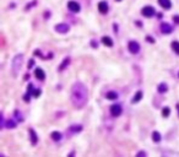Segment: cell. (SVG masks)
Instances as JSON below:
<instances>
[{
  "label": "cell",
  "instance_id": "cell-7",
  "mask_svg": "<svg viewBox=\"0 0 179 157\" xmlns=\"http://www.w3.org/2000/svg\"><path fill=\"white\" fill-rule=\"evenodd\" d=\"M161 31H162L163 35H170L172 31H173V27H172L169 23H167V22H163L161 25Z\"/></svg>",
  "mask_w": 179,
  "mask_h": 157
},
{
  "label": "cell",
  "instance_id": "cell-11",
  "mask_svg": "<svg viewBox=\"0 0 179 157\" xmlns=\"http://www.w3.org/2000/svg\"><path fill=\"white\" fill-rule=\"evenodd\" d=\"M98 11L102 13H106L108 11V4L106 1H101L98 3Z\"/></svg>",
  "mask_w": 179,
  "mask_h": 157
},
{
  "label": "cell",
  "instance_id": "cell-31",
  "mask_svg": "<svg viewBox=\"0 0 179 157\" xmlns=\"http://www.w3.org/2000/svg\"><path fill=\"white\" fill-rule=\"evenodd\" d=\"M136 156H146V152H143V151H139L136 153Z\"/></svg>",
  "mask_w": 179,
  "mask_h": 157
},
{
  "label": "cell",
  "instance_id": "cell-10",
  "mask_svg": "<svg viewBox=\"0 0 179 157\" xmlns=\"http://www.w3.org/2000/svg\"><path fill=\"white\" fill-rule=\"evenodd\" d=\"M30 139H31V144L32 145H37L38 142V135L36 134V131L33 129H30Z\"/></svg>",
  "mask_w": 179,
  "mask_h": 157
},
{
  "label": "cell",
  "instance_id": "cell-26",
  "mask_svg": "<svg viewBox=\"0 0 179 157\" xmlns=\"http://www.w3.org/2000/svg\"><path fill=\"white\" fill-rule=\"evenodd\" d=\"M0 121H1V128H5V119H4L3 113H1V115H0Z\"/></svg>",
  "mask_w": 179,
  "mask_h": 157
},
{
  "label": "cell",
  "instance_id": "cell-8",
  "mask_svg": "<svg viewBox=\"0 0 179 157\" xmlns=\"http://www.w3.org/2000/svg\"><path fill=\"white\" fill-rule=\"evenodd\" d=\"M67 8L72 12H80V10H81L79 3H76V1H69L67 3Z\"/></svg>",
  "mask_w": 179,
  "mask_h": 157
},
{
  "label": "cell",
  "instance_id": "cell-34",
  "mask_svg": "<svg viewBox=\"0 0 179 157\" xmlns=\"http://www.w3.org/2000/svg\"><path fill=\"white\" fill-rule=\"evenodd\" d=\"M178 76H179V72H178Z\"/></svg>",
  "mask_w": 179,
  "mask_h": 157
},
{
  "label": "cell",
  "instance_id": "cell-1",
  "mask_svg": "<svg viewBox=\"0 0 179 157\" xmlns=\"http://www.w3.org/2000/svg\"><path fill=\"white\" fill-rule=\"evenodd\" d=\"M70 99L71 103L75 108H84L87 103L88 99V90L84 82L81 81H76L71 86V92H70Z\"/></svg>",
  "mask_w": 179,
  "mask_h": 157
},
{
  "label": "cell",
  "instance_id": "cell-30",
  "mask_svg": "<svg viewBox=\"0 0 179 157\" xmlns=\"http://www.w3.org/2000/svg\"><path fill=\"white\" fill-rule=\"evenodd\" d=\"M146 40H148L150 43H153V42H155L153 38H152V37H150V36H148V37H146Z\"/></svg>",
  "mask_w": 179,
  "mask_h": 157
},
{
  "label": "cell",
  "instance_id": "cell-9",
  "mask_svg": "<svg viewBox=\"0 0 179 157\" xmlns=\"http://www.w3.org/2000/svg\"><path fill=\"white\" fill-rule=\"evenodd\" d=\"M34 76H36L38 80H44L45 79V72L43 69H40V67H37L36 70H34Z\"/></svg>",
  "mask_w": 179,
  "mask_h": 157
},
{
  "label": "cell",
  "instance_id": "cell-14",
  "mask_svg": "<svg viewBox=\"0 0 179 157\" xmlns=\"http://www.w3.org/2000/svg\"><path fill=\"white\" fill-rule=\"evenodd\" d=\"M69 64H70V57H66V58L63 60V63L59 65V71H63Z\"/></svg>",
  "mask_w": 179,
  "mask_h": 157
},
{
  "label": "cell",
  "instance_id": "cell-6",
  "mask_svg": "<svg viewBox=\"0 0 179 157\" xmlns=\"http://www.w3.org/2000/svg\"><path fill=\"white\" fill-rule=\"evenodd\" d=\"M121 112H123V109H121V106H119V104H113L111 107V114L115 118L119 117V115L121 114Z\"/></svg>",
  "mask_w": 179,
  "mask_h": 157
},
{
  "label": "cell",
  "instance_id": "cell-20",
  "mask_svg": "<svg viewBox=\"0 0 179 157\" xmlns=\"http://www.w3.org/2000/svg\"><path fill=\"white\" fill-rule=\"evenodd\" d=\"M69 130H70L71 133H79L82 130V125H71L70 128H69Z\"/></svg>",
  "mask_w": 179,
  "mask_h": 157
},
{
  "label": "cell",
  "instance_id": "cell-25",
  "mask_svg": "<svg viewBox=\"0 0 179 157\" xmlns=\"http://www.w3.org/2000/svg\"><path fill=\"white\" fill-rule=\"evenodd\" d=\"M15 117L17 118V120L18 121H22L23 119H22V115H21V113H18V111H15Z\"/></svg>",
  "mask_w": 179,
  "mask_h": 157
},
{
  "label": "cell",
  "instance_id": "cell-12",
  "mask_svg": "<svg viewBox=\"0 0 179 157\" xmlns=\"http://www.w3.org/2000/svg\"><path fill=\"white\" fill-rule=\"evenodd\" d=\"M158 4H160L163 9H170L172 8L170 0H158Z\"/></svg>",
  "mask_w": 179,
  "mask_h": 157
},
{
  "label": "cell",
  "instance_id": "cell-4",
  "mask_svg": "<svg viewBox=\"0 0 179 157\" xmlns=\"http://www.w3.org/2000/svg\"><path fill=\"white\" fill-rule=\"evenodd\" d=\"M141 13L145 17H152V16H155L156 10H155V8H152V6H145V8H142Z\"/></svg>",
  "mask_w": 179,
  "mask_h": 157
},
{
  "label": "cell",
  "instance_id": "cell-27",
  "mask_svg": "<svg viewBox=\"0 0 179 157\" xmlns=\"http://www.w3.org/2000/svg\"><path fill=\"white\" fill-rule=\"evenodd\" d=\"M36 1H37V0H33V3H32V4H28V5H27V6H26V10H28V9L32 8L33 5H36Z\"/></svg>",
  "mask_w": 179,
  "mask_h": 157
},
{
  "label": "cell",
  "instance_id": "cell-3",
  "mask_svg": "<svg viewBox=\"0 0 179 157\" xmlns=\"http://www.w3.org/2000/svg\"><path fill=\"white\" fill-rule=\"evenodd\" d=\"M55 31L58 33H61V35H64V33H67L69 31H70V26H69L67 23H58L55 25Z\"/></svg>",
  "mask_w": 179,
  "mask_h": 157
},
{
  "label": "cell",
  "instance_id": "cell-5",
  "mask_svg": "<svg viewBox=\"0 0 179 157\" xmlns=\"http://www.w3.org/2000/svg\"><path fill=\"white\" fill-rule=\"evenodd\" d=\"M128 48H129V50L131 54H137L140 52V44L137 42H135V40H130L129 44H128Z\"/></svg>",
  "mask_w": 179,
  "mask_h": 157
},
{
  "label": "cell",
  "instance_id": "cell-13",
  "mask_svg": "<svg viewBox=\"0 0 179 157\" xmlns=\"http://www.w3.org/2000/svg\"><path fill=\"white\" fill-rule=\"evenodd\" d=\"M102 43L107 45V47H113V40L111 37H108V36H104V37H102Z\"/></svg>",
  "mask_w": 179,
  "mask_h": 157
},
{
  "label": "cell",
  "instance_id": "cell-29",
  "mask_svg": "<svg viewBox=\"0 0 179 157\" xmlns=\"http://www.w3.org/2000/svg\"><path fill=\"white\" fill-rule=\"evenodd\" d=\"M33 65H34V60H32V59H31V60L28 61V69H31V67H32Z\"/></svg>",
  "mask_w": 179,
  "mask_h": 157
},
{
  "label": "cell",
  "instance_id": "cell-24",
  "mask_svg": "<svg viewBox=\"0 0 179 157\" xmlns=\"http://www.w3.org/2000/svg\"><path fill=\"white\" fill-rule=\"evenodd\" d=\"M40 93H42V91H40L39 88H34V91H33V96H34V97L40 96Z\"/></svg>",
  "mask_w": 179,
  "mask_h": 157
},
{
  "label": "cell",
  "instance_id": "cell-17",
  "mask_svg": "<svg viewBox=\"0 0 179 157\" xmlns=\"http://www.w3.org/2000/svg\"><path fill=\"white\" fill-rule=\"evenodd\" d=\"M167 90H168V86H167V84H164V82H162V84H160V85L157 86V91L160 92V93L167 92Z\"/></svg>",
  "mask_w": 179,
  "mask_h": 157
},
{
  "label": "cell",
  "instance_id": "cell-15",
  "mask_svg": "<svg viewBox=\"0 0 179 157\" xmlns=\"http://www.w3.org/2000/svg\"><path fill=\"white\" fill-rule=\"evenodd\" d=\"M141 98H142V91H137L136 93H135V96L133 97V99H131V103H137V102H140L141 101Z\"/></svg>",
  "mask_w": 179,
  "mask_h": 157
},
{
  "label": "cell",
  "instance_id": "cell-16",
  "mask_svg": "<svg viewBox=\"0 0 179 157\" xmlns=\"http://www.w3.org/2000/svg\"><path fill=\"white\" fill-rule=\"evenodd\" d=\"M106 97H107V99H109V101L118 99V93L114 92V91H109V92L106 94Z\"/></svg>",
  "mask_w": 179,
  "mask_h": 157
},
{
  "label": "cell",
  "instance_id": "cell-28",
  "mask_svg": "<svg viewBox=\"0 0 179 157\" xmlns=\"http://www.w3.org/2000/svg\"><path fill=\"white\" fill-rule=\"evenodd\" d=\"M173 21H174L175 23L179 25V15H174V16H173Z\"/></svg>",
  "mask_w": 179,
  "mask_h": 157
},
{
  "label": "cell",
  "instance_id": "cell-18",
  "mask_svg": "<svg viewBox=\"0 0 179 157\" xmlns=\"http://www.w3.org/2000/svg\"><path fill=\"white\" fill-rule=\"evenodd\" d=\"M16 121L15 120H12V119H8V121L5 123V128H9V129H13V128H16Z\"/></svg>",
  "mask_w": 179,
  "mask_h": 157
},
{
  "label": "cell",
  "instance_id": "cell-21",
  "mask_svg": "<svg viewBox=\"0 0 179 157\" xmlns=\"http://www.w3.org/2000/svg\"><path fill=\"white\" fill-rule=\"evenodd\" d=\"M152 140L155 142H160L161 141V134L158 133V131H153L152 133Z\"/></svg>",
  "mask_w": 179,
  "mask_h": 157
},
{
  "label": "cell",
  "instance_id": "cell-22",
  "mask_svg": "<svg viewBox=\"0 0 179 157\" xmlns=\"http://www.w3.org/2000/svg\"><path fill=\"white\" fill-rule=\"evenodd\" d=\"M170 47H172V49H173L177 54H179V42H177V40H173V42H172V44H170Z\"/></svg>",
  "mask_w": 179,
  "mask_h": 157
},
{
  "label": "cell",
  "instance_id": "cell-19",
  "mask_svg": "<svg viewBox=\"0 0 179 157\" xmlns=\"http://www.w3.org/2000/svg\"><path fill=\"white\" fill-rule=\"evenodd\" d=\"M50 138H52L54 141H59V140L61 139V134H60L59 131H53V133L50 134Z\"/></svg>",
  "mask_w": 179,
  "mask_h": 157
},
{
  "label": "cell",
  "instance_id": "cell-33",
  "mask_svg": "<svg viewBox=\"0 0 179 157\" xmlns=\"http://www.w3.org/2000/svg\"><path fill=\"white\" fill-rule=\"evenodd\" d=\"M116 1H120V0H116Z\"/></svg>",
  "mask_w": 179,
  "mask_h": 157
},
{
  "label": "cell",
  "instance_id": "cell-2",
  "mask_svg": "<svg viewBox=\"0 0 179 157\" xmlns=\"http://www.w3.org/2000/svg\"><path fill=\"white\" fill-rule=\"evenodd\" d=\"M22 64H23V54H17V55L13 57V59L11 61V69H12V72L15 76L18 74V71L21 70Z\"/></svg>",
  "mask_w": 179,
  "mask_h": 157
},
{
  "label": "cell",
  "instance_id": "cell-23",
  "mask_svg": "<svg viewBox=\"0 0 179 157\" xmlns=\"http://www.w3.org/2000/svg\"><path fill=\"white\" fill-rule=\"evenodd\" d=\"M169 114H170V109L168 107H164L162 109V115H163V117H168Z\"/></svg>",
  "mask_w": 179,
  "mask_h": 157
},
{
  "label": "cell",
  "instance_id": "cell-32",
  "mask_svg": "<svg viewBox=\"0 0 179 157\" xmlns=\"http://www.w3.org/2000/svg\"><path fill=\"white\" fill-rule=\"evenodd\" d=\"M177 109H178V113H179V104H177Z\"/></svg>",
  "mask_w": 179,
  "mask_h": 157
}]
</instances>
